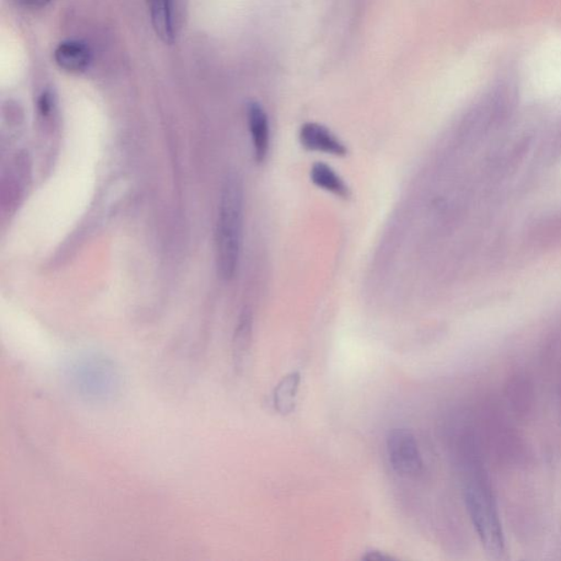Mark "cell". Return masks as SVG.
<instances>
[{
	"instance_id": "6da1fadb",
	"label": "cell",
	"mask_w": 561,
	"mask_h": 561,
	"mask_svg": "<svg viewBox=\"0 0 561 561\" xmlns=\"http://www.w3.org/2000/svg\"><path fill=\"white\" fill-rule=\"evenodd\" d=\"M242 224H244V187L239 175L226 177L220 194L217 228L219 273L225 280L234 278L239 269Z\"/></svg>"
},
{
	"instance_id": "7a4b0ae2",
	"label": "cell",
	"mask_w": 561,
	"mask_h": 561,
	"mask_svg": "<svg viewBox=\"0 0 561 561\" xmlns=\"http://www.w3.org/2000/svg\"><path fill=\"white\" fill-rule=\"evenodd\" d=\"M469 517L483 546L490 557L503 558L505 541L497 505L488 484L482 478L472 480L464 490Z\"/></svg>"
},
{
	"instance_id": "3957f363",
	"label": "cell",
	"mask_w": 561,
	"mask_h": 561,
	"mask_svg": "<svg viewBox=\"0 0 561 561\" xmlns=\"http://www.w3.org/2000/svg\"><path fill=\"white\" fill-rule=\"evenodd\" d=\"M388 460L398 474L415 477L423 472V462L417 439L412 431L393 429L386 436Z\"/></svg>"
},
{
	"instance_id": "277c9868",
	"label": "cell",
	"mask_w": 561,
	"mask_h": 561,
	"mask_svg": "<svg viewBox=\"0 0 561 561\" xmlns=\"http://www.w3.org/2000/svg\"><path fill=\"white\" fill-rule=\"evenodd\" d=\"M300 143L309 152L344 158L348 148L336 134L322 124L309 122L300 129Z\"/></svg>"
},
{
	"instance_id": "5b68a950",
	"label": "cell",
	"mask_w": 561,
	"mask_h": 561,
	"mask_svg": "<svg viewBox=\"0 0 561 561\" xmlns=\"http://www.w3.org/2000/svg\"><path fill=\"white\" fill-rule=\"evenodd\" d=\"M247 121L250 127L253 156L258 164L266 160L270 148L269 118L262 106L250 101L247 106Z\"/></svg>"
},
{
	"instance_id": "8992f818",
	"label": "cell",
	"mask_w": 561,
	"mask_h": 561,
	"mask_svg": "<svg viewBox=\"0 0 561 561\" xmlns=\"http://www.w3.org/2000/svg\"><path fill=\"white\" fill-rule=\"evenodd\" d=\"M54 59L57 66L70 74L86 72L89 67L93 54L85 42L79 40H67L59 43L54 52Z\"/></svg>"
},
{
	"instance_id": "52a82bcc",
	"label": "cell",
	"mask_w": 561,
	"mask_h": 561,
	"mask_svg": "<svg viewBox=\"0 0 561 561\" xmlns=\"http://www.w3.org/2000/svg\"><path fill=\"white\" fill-rule=\"evenodd\" d=\"M148 5L156 36L172 45L176 37L175 0H148Z\"/></svg>"
},
{
	"instance_id": "ba28073f",
	"label": "cell",
	"mask_w": 561,
	"mask_h": 561,
	"mask_svg": "<svg viewBox=\"0 0 561 561\" xmlns=\"http://www.w3.org/2000/svg\"><path fill=\"white\" fill-rule=\"evenodd\" d=\"M311 179L317 188L332 193L340 199H347L351 196V190L347 182L343 180V178L332 166L325 163L312 165Z\"/></svg>"
},
{
	"instance_id": "9c48e42d",
	"label": "cell",
	"mask_w": 561,
	"mask_h": 561,
	"mask_svg": "<svg viewBox=\"0 0 561 561\" xmlns=\"http://www.w3.org/2000/svg\"><path fill=\"white\" fill-rule=\"evenodd\" d=\"M301 376L299 371L291 372L280 381L273 393L274 408L280 414L289 415L296 407Z\"/></svg>"
},
{
	"instance_id": "30bf717a",
	"label": "cell",
	"mask_w": 561,
	"mask_h": 561,
	"mask_svg": "<svg viewBox=\"0 0 561 561\" xmlns=\"http://www.w3.org/2000/svg\"><path fill=\"white\" fill-rule=\"evenodd\" d=\"M251 340V318L250 315L241 317L239 329L235 336V359L236 362L242 363L248 350L250 347Z\"/></svg>"
},
{
	"instance_id": "8fae6325",
	"label": "cell",
	"mask_w": 561,
	"mask_h": 561,
	"mask_svg": "<svg viewBox=\"0 0 561 561\" xmlns=\"http://www.w3.org/2000/svg\"><path fill=\"white\" fill-rule=\"evenodd\" d=\"M561 237V217H555L545 220L536 226L533 231V240L538 244H552Z\"/></svg>"
},
{
	"instance_id": "7c38bea8",
	"label": "cell",
	"mask_w": 561,
	"mask_h": 561,
	"mask_svg": "<svg viewBox=\"0 0 561 561\" xmlns=\"http://www.w3.org/2000/svg\"><path fill=\"white\" fill-rule=\"evenodd\" d=\"M37 105H39V110L43 117L50 116L54 106V98L51 91H43Z\"/></svg>"
},
{
	"instance_id": "4fadbf2b",
	"label": "cell",
	"mask_w": 561,
	"mask_h": 561,
	"mask_svg": "<svg viewBox=\"0 0 561 561\" xmlns=\"http://www.w3.org/2000/svg\"><path fill=\"white\" fill-rule=\"evenodd\" d=\"M363 560L366 561H391L393 560L392 556H388L385 553L380 552V550H370V552H366L362 557Z\"/></svg>"
},
{
	"instance_id": "5bb4252c",
	"label": "cell",
	"mask_w": 561,
	"mask_h": 561,
	"mask_svg": "<svg viewBox=\"0 0 561 561\" xmlns=\"http://www.w3.org/2000/svg\"><path fill=\"white\" fill-rule=\"evenodd\" d=\"M20 6H24L31 9H39L46 7L51 0H15Z\"/></svg>"
}]
</instances>
